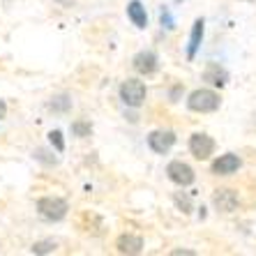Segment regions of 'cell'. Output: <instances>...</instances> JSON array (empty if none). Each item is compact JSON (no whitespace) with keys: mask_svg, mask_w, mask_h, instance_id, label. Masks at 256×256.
<instances>
[{"mask_svg":"<svg viewBox=\"0 0 256 256\" xmlns=\"http://www.w3.org/2000/svg\"><path fill=\"white\" fill-rule=\"evenodd\" d=\"M187 106L196 114H212L220 108V95L210 88H201V90H194L187 100Z\"/></svg>","mask_w":256,"mask_h":256,"instance_id":"cell-1","label":"cell"},{"mask_svg":"<svg viewBox=\"0 0 256 256\" xmlns=\"http://www.w3.org/2000/svg\"><path fill=\"white\" fill-rule=\"evenodd\" d=\"M173 201H176V206H178V208L182 210L185 214H190L192 210H194V206H192V198L187 196V194H182V192H178V194L173 196Z\"/></svg>","mask_w":256,"mask_h":256,"instance_id":"cell-18","label":"cell"},{"mask_svg":"<svg viewBox=\"0 0 256 256\" xmlns=\"http://www.w3.org/2000/svg\"><path fill=\"white\" fill-rule=\"evenodd\" d=\"M72 134L78 138H86L92 134V125H90L88 120H74V122H72Z\"/></svg>","mask_w":256,"mask_h":256,"instance_id":"cell-16","label":"cell"},{"mask_svg":"<svg viewBox=\"0 0 256 256\" xmlns=\"http://www.w3.org/2000/svg\"><path fill=\"white\" fill-rule=\"evenodd\" d=\"M171 254H173V256H180V254H185V256H194V252H192V250H173Z\"/></svg>","mask_w":256,"mask_h":256,"instance_id":"cell-21","label":"cell"},{"mask_svg":"<svg viewBox=\"0 0 256 256\" xmlns=\"http://www.w3.org/2000/svg\"><path fill=\"white\" fill-rule=\"evenodd\" d=\"M58 2H60V5H70L72 0H58Z\"/></svg>","mask_w":256,"mask_h":256,"instance_id":"cell-23","label":"cell"},{"mask_svg":"<svg viewBox=\"0 0 256 256\" xmlns=\"http://www.w3.org/2000/svg\"><path fill=\"white\" fill-rule=\"evenodd\" d=\"M32 157H35L40 164H44V166H56L58 164V155H54V150L48 148H35L32 150Z\"/></svg>","mask_w":256,"mask_h":256,"instance_id":"cell-15","label":"cell"},{"mask_svg":"<svg viewBox=\"0 0 256 256\" xmlns=\"http://www.w3.org/2000/svg\"><path fill=\"white\" fill-rule=\"evenodd\" d=\"M212 203L220 212H233L238 208V194L233 190H217L212 194Z\"/></svg>","mask_w":256,"mask_h":256,"instance_id":"cell-9","label":"cell"},{"mask_svg":"<svg viewBox=\"0 0 256 256\" xmlns=\"http://www.w3.org/2000/svg\"><path fill=\"white\" fill-rule=\"evenodd\" d=\"M48 108L54 114H67L72 108V97L70 95H54L51 102H48Z\"/></svg>","mask_w":256,"mask_h":256,"instance_id":"cell-14","label":"cell"},{"mask_svg":"<svg viewBox=\"0 0 256 256\" xmlns=\"http://www.w3.org/2000/svg\"><path fill=\"white\" fill-rule=\"evenodd\" d=\"M162 24H166V28H173V18H171V14H168V10L162 12Z\"/></svg>","mask_w":256,"mask_h":256,"instance_id":"cell-20","label":"cell"},{"mask_svg":"<svg viewBox=\"0 0 256 256\" xmlns=\"http://www.w3.org/2000/svg\"><path fill=\"white\" fill-rule=\"evenodd\" d=\"M56 247H58L56 240H40V242H35L30 247V252H32V254H54Z\"/></svg>","mask_w":256,"mask_h":256,"instance_id":"cell-17","label":"cell"},{"mask_svg":"<svg viewBox=\"0 0 256 256\" xmlns=\"http://www.w3.org/2000/svg\"><path fill=\"white\" fill-rule=\"evenodd\" d=\"M120 100L130 108H138L146 102V84L138 78H125L120 84Z\"/></svg>","mask_w":256,"mask_h":256,"instance_id":"cell-3","label":"cell"},{"mask_svg":"<svg viewBox=\"0 0 256 256\" xmlns=\"http://www.w3.org/2000/svg\"><path fill=\"white\" fill-rule=\"evenodd\" d=\"M7 116V104H5V100H0V120Z\"/></svg>","mask_w":256,"mask_h":256,"instance_id":"cell-22","label":"cell"},{"mask_svg":"<svg viewBox=\"0 0 256 256\" xmlns=\"http://www.w3.org/2000/svg\"><path fill=\"white\" fill-rule=\"evenodd\" d=\"M157 62H160V58H157L155 51H141V54H136V56H134V60H132L134 70H136L138 74H143V76L155 74V72H157Z\"/></svg>","mask_w":256,"mask_h":256,"instance_id":"cell-7","label":"cell"},{"mask_svg":"<svg viewBox=\"0 0 256 256\" xmlns=\"http://www.w3.org/2000/svg\"><path fill=\"white\" fill-rule=\"evenodd\" d=\"M116 250L120 254H141L143 252V238L141 236H134V233H122L118 240H116Z\"/></svg>","mask_w":256,"mask_h":256,"instance_id":"cell-10","label":"cell"},{"mask_svg":"<svg viewBox=\"0 0 256 256\" xmlns=\"http://www.w3.org/2000/svg\"><path fill=\"white\" fill-rule=\"evenodd\" d=\"M48 141H51V146L56 148V152H62V150H65V141H62V134H60L58 130H54L48 134Z\"/></svg>","mask_w":256,"mask_h":256,"instance_id":"cell-19","label":"cell"},{"mask_svg":"<svg viewBox=\"0 0 256 256\" xmlns=\"http://www.w3.org/2000/svg\"><path fill=\"white\" fill-rule=\"evenodd\" d=\"M203 81H208L210 86H226L228 81V72L224 70L222 65H217V62H210L206 70H203Z\"/></svg>","mask_w":256,"mask_h":256,"instance_id":"cell-11","label":"cell"},{"mask_svg":"<svg viewBox=\"0 0 256 256\" xmlns=\"http://www.w3.org/2000/svg\"><path fill=\"white\" fill-rule=\"evenodd\" d=\"M201 40H203V18H198V21H194L192 37H190V46H187V58H190V60H194L198 46H201Z\"/></svg>","mask_w":256,"mask_h":256,"instance_id":"cell-13","label":"cell"},{"mask_svg":"<svg viewBox=\"0 0 256 256\" xmlns=\"http://www.w3.org/2000/svg\"><path fill=\"white\" fill-rule=\"evenodd\" d=\"M190 152L196 157V160H208V157L214 152V141H212V136L203 134V132H196V134H192V138H190Z\"/></svg>","mask_w":256,"mask_h":256,"instance_id":"cell-6","label":"cell"},{"mask_svg":"<svg viewBox=\"0 0 256 256\" xmlns=\"http://www.w3.org/2000/svg\"><path fill=\"white\" fill-rule=\"evenodd\" d=\"M127 16L136 28H146L148 26V14H146V7L138 2V0H132L127 5Z\"/></svg>","mask_w":256,"mask_h":256,"instance_id":"cell-12","label":"cell"},{"mask_svg":"<svg viewBox=\"0 0 256 256\" xmlns=\"http://www.w3.org/2000/svg\"><path fill=\"white\" fill-rule=\"evenodd\" d=\"M37 212L42 214L46 222H60L67 217L70 206H67L65 198L60 196H42L37 201Z\"/></svg>","mask_w":256,"mask_h":256,"instance_id":"cell-2","label":"cell"},{"mask_svg":"<svg viewBox=\"0 0 256 256\" xmlns=\"http://www.w3.org/2000/svg\"><path fill=\"white\" fill-rule=\"evenodd\" d=\"M166 173H168V180L176 182V185H180V187L192 185L194 178H196L194 168H192L190 164H185V162H180V160H173L171 164L166 166Z\"/></svg>","mask_w":256,"mask_h":256,"instance_id":"cell-4","label":"cell"},{"mask_svg":"<svg viewBox=\"0 0 256 256\" xmlns=\"http://www.w3.org/2000/svg\"><path fill=\"white\" fill-rule=\"evenodd\" d=\"M240 166H242L240 157L233 155V152H226V155L217 157V160L212 162V173L214 176H231V173H236Z\"/></svg>","mask_w":256,"mask_h":256,"instance_id":"cell-8","label":"cell"},{"mask_svg":"<svg viewBox=\"0 0 256 256\" xmlns=\"http://www.w3.org/2000/svg\"><path fill=\"white\" fill-rule=\"evenodd\" d=\"M148 146H150V150H152V152H157V155H166L168 150L176 146V134H173L171 130H155V132H150Z\"/></svg>","mask_w":256,"mask_h":256,"instance_id":"cell-5","label":"cell"}]
</instances>
